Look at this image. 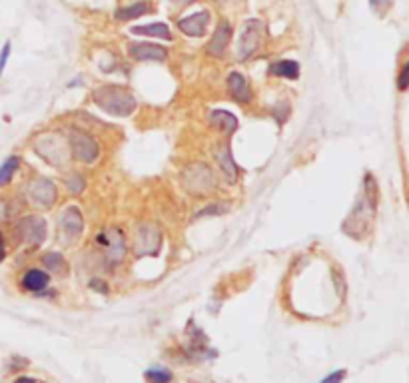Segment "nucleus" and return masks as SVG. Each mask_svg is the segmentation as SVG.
Segmentation results:
<instances>
[{"label":"nucleus","instance_id":"nucleus-1","mask_svg":"<svg viewBox=\"0 0 409 383\" xmlns=\"http://www.w3.org/2000/svg\"><path fill=\"white\" fill-rule=\"evenodd\" d=\"M92 102L102 112L112 114V116H130L136 110V98L130 90H126L124 86H116V84H104L100 88H96L92 92Z\"/></svg>","mask_w":409,"mask_h":383},{"label":"nucleus","instance_id":"nucleus-2","mask_svg":"<svg viewBox=\"0 0 409 383\" xmlns=\"http://www.w3.org/2000/svg\"><path fill=\"white\" fill-rule=\"evenodd\" d=\"M34 152H36L42 160H46L48 164L62 166V164L68 162V158H70L68 138H62V136H58L56 132L40 134L39 140L34 142Z\"/></svg>","mask_w":409,"mask_h":383},{"label":"nucleus","instance_id":"nucleus-3","mask_svg":"<svg viewBox=\"0 0 409 383\" xmlns=\"http://www.w3.org/2000/svg\"><path fill=\"white\" fill-rule=\"evenodd\" d=\"M68 146H70V156L82 164H92L100 158V144L92 134H88L86 130L72 128L68 132Z\"/></svg>","mask_w":409,"mask_h":383},{"label":"nucleus","instance_id":"nucleus-4","mask_svg":"<svg viewBox=\"0 0 409 383\" xmlns=\"http://www.w3.org/2000/svg\"><path fill=\"white\" fill-rule=\"evenodd\" d=\"M27 198L34 208H39V210H50L54 204H56V200H58V188H56L53 180L40 176V178H34V180L28 182Z\"/></svg>","mask_w":409,"mask_h":383},{"label":"nucleus","instance_id":"nucleus-5","mask_svg":"<svg viewBox=\"0 0 409 383\" xmlns=\"http://www.w3.org/2000/svg\"><path fill=\"white\" fill-rule=\"evenodd\" d=\"M264 22L254 18V20H248L244 25V30L240 34L238 46H236V54H238V60H248L254 54L260 50L262 46V39H264Z\"/></svg>","mask_w":409,"mask_h":383},{"label":"nucleus","instance_id":"nucleus-6","mask_svg":"<svg viewBox=\"0 0 409 383\" xmlns=\"http://www.w3.org/2000/svg\"><path fill=\"white\" fill-rule=\"evenodd\" d=\"M184 186L194 196H206L216 188V176L206 164H192L184 174Z\"/></svg>","mask_w":409,"mask_h":383},{"label":"nucleus","instance_id":"nucleus-7","mask_svg":"<svg viewBox=\"0 0 409 383\" xmlns=\"http://www.w3.org/2000/svg\"><path fill=\"white\" fill-rule=\"evenodd\" d=\"M98 244L104 246L106 250V262L110 265H118L124 256H126V238H124V232L120 228H110L106 230L104 234L98 236Z\"/></svg>","mask_w":409,"mask_h":383},{"label":"nucleus","instance_id":"nucleus-8","mask_svg":"<svg viewBox=\"0 0 409 383\" xmlns=\"http://www.w3.org/2000/svg\"><path fill=\"white\" fill-rule=\"evenodd\" d=\"M162 246V234L156 225L144 224L136 230V236H134V253L138 258H144V256H156Z\"/></svg>","mask_w":409,"mask_h":383},{"label":"nucleus","instance_id":"nucleus-9","mask_svg":"<svg viewBox=\"0 0 409 383\" xmlns=\"http://www.w3.org/2000/svg\"><path fill=\"white\" fill-rule=\"evenodd\" d=\"M58 230L62 234V238L67 239V244H74L78 242L82 232H84V216L76 206H68L67 210L60 214L58 220Z\"/></svg>","mask_w":409,"mask_h":383},{"label":"nucleus","instance_id":"nucleus-10","mask_svg":"<svg viewBox=\"0 0 409 383\" xmlns=\"http://www.w3.org/2000/svg\"><path fill=\"white\" fill-rule=\"evenodd\" d=\"M16 230H18L20 239L32 248L40 246L46 238V222L40 216H25L22 220H18Z\"/></svg>","mask_w":409,"mask_h":383},{"label":"nucleus","instance_id":"nucleus-11","mask_svg":"<svg viewBox=\"0 0 409 383\" xmlns=\"http://www.w3.org/2000/svg\"><path fill=\"white\" fill-rule=\"evenodd\" d=\"M128 53L136 62H166L168 50L156 42H132Z\"/></svg>","mask_w":409,"mask_h":383},{"label":"nucleus","instance_id":"nucleus-12","mask_svg":"<svg viewBox=\"0 0 409 383\" xmlns=\"http://www.w3.org/2000/svg\"><path fill=\"white\" fill-rule=\"evenodd\" d=\"M208 25H210V13L208 11H198V13L188 14V16L178 20L180 32L186 36H192V39L204 36L206 30H208Z\"/></svg>","mask_w":409,"mask_h":383},{"label":"nucleus","instance_id":"nucleus-13","mask_svg":"<svg viewBox=\"0 0 409 383\" xmlns=\"http://www.w3.org/2000/svg\"><path fill=\"white\" fill-rule=\"evenodd\" d=\"M226 86H228V94L238 102V104H250L254 100V92H251V86L248 78L242 74V72H232L228 80H226Z\"/></svg>","mask_w":409,"mask_h":383},{"label":"nucleus","instance_id":"nucleus-14","mask_svg":"<svg viewBox=\"0 0 409 383\" xmlns=\"http://www.w3.org/2000/svg\"><path fill=\"white\" fill-rule=\"evenodd\" d=\"M230 40H232V27L228 22H220L216 32L212 34L210 42L206 44V54L212 58H222L228 53Z\"/></svg>","mask_w":409,"mask_h":383},{"label":"nucleus","instance_id":"nucleus-15","mask_svg":"<svg viewBox=\"0 0 409 383\" xmlns=\"http://www.w3.org/2000/svg\"><path fill=\"white\" fill-rule=\"evenodd\" d=\"M48 284H50V276L44 270H39V267H30L20 278L22 290L32 291V293H42L48 288Z\"/></svg>","mask_w":409,"mask_h":383},{"label":"nucleus","instance_id":"nucleus-16","mask_svg":"<svg viewBox=\"0 0 409 383\" xmlns=\"http://www.w3.org/2000/svg\"><path fill=\"white\" fill-rule=\"evenodd\" d=\"M216 162H218L220 170H222V174L226 176V180H228L230 184H234V182L238 180V168H236V160L232 156L230 146L222 144L216 148Z\"/></svg>","mask_w":409,"mask_h":383},{"label":"nucleus","instance_id":"nucleus-17","mask_svg":"<svg viewBox=\"0 0 409 383\" xmlns=\"http://www.w3.org/2000/svg\"><path fill=\"white\" fill-rule=\"evenodd\" d=\"M210 126L214 130L232 134L236 132V128H238V120H236V116H232L230 112H226V110H216V112H212Z\"/></svg>","mask_w":409,"mask_h":383},{"label":"nucleus","instance_id":"nucleus-18","mask_svg":"<svg viewBox=\"0 0 409 383\" xmlns=\"http://www.w3.org/2000/svg\"><path fill=\"white\" fill-rule=\"evenodd\" d=\"M268 72L272 76H277V78L298 80L300 78V64L296 60H276Z\"/></svg>","mask_w":409,"mask_h":383},{"label":"nucleus","instance_id":"nucleus-19","mask_svg":"<svg viewBox=\"0 0 409 383\" xmlns=\"http://www.w3.org/2000/svg\"><path fill=\"white\" fill-rule=\"evenodd\" d=\"M130 32L138 34V36H152V39L172 40L170 28L164 22H152V25H142V27H134Z\"/></svg>","mask_w":409,"mask_h":383},{"label":"nucleus","instance_id":"nucleus-20","mask_svg":"<svg viewBox=\"0 0 409 383\" xmlns=\"http://www.w3.org/2000/svg\"><path fill=\"white\" fill-rule=\"evenodd\" d=\"M150 11H152L150 2L140 0V2H134L130 6H124V8L116 11V20H120V22H128V20H134V18L144 16V14H148Z\"/></svg>","mask_w":409,"mask_h":383},{"label":"nucleus","instance_id":"nucleus-21","mask_svg":"<svg viewBox=\"0 0 409 383\" xmlns=\"http://www.w3.org/2000/svg\"><path fill=\"white\" fill-rule=\"evenodd\" d=\"M42 264L48 272L53 274H67L68 264L67 260L62 258V253H56V251H50V253H44L42 256Z\"/></svg>","mask_w":409,"mask_h":383},{"label":"nucleus","instance_id":"nucleus-22","mask_svg":"<svg viewBox=\"0 0 409 383\" xmlns=\"http://www.w3.org/2000/svg\"><path fill=\"white\" fill-rule=\"evenodd\" d=\"M18 166H20V158L18 156H11V158H6L2 162V166H0V188H4V186H8L13 182Z\"/></svg>","mask_w":409,"mask_h":383},{"label":"nucleus","instance_id":"nucleus-23","mask_svg":"<svg viewBox=\"0 0 409 383\" xmlns=\"http://www.w3.org/2000/svg\"><path fill=\"white\" fill-rule=\"evenodd\" d=\"M144 379L146 383H170L172 371L166 370V368H162V365H156V368L146 370Z\"/></svg>","mask_w":409,"mask_h":383},{"label":"nucleus","instance_id":"nucleus-24","mask_svg":"<svg viewBox=\"0 0 409 383\" xmlns=\"http://www.w3.org/2000/svg\"><path fill=\"white\" fill-rule=\"evenodd\" d=\"M64 186H67L68 194H82L84 188H86V180H84L82 174L72 172L64 178Z\"/></svg>","mask_w":409,"mask_h":383},{"label":"nucleus","instance_id":"nucleus-25","mask_svg":"<svg viewBox=\"0 0 409 383\" xmlns=\"http://www.w3.org/2000/svg\"><path fill=\"white\" fill-rule=\"evenodd\" d=\"M397 90L399 92H408L409 90V60L401 67L399 74H397Z\"/></svg>","mask_w":409,"mask_h":383},{"label":"nucleus","instance_id":"nucleus-26","mask_svg":"<svg viewBox=\"0 0 409 383\" xmlns=\"http://www.w3.org/2000/svg\"><path fill=\"white\" fill-rule=\"evenodd\" d=\"M11 42H6L4 46H2V50H0V76H2V72H4V68H6V62H8V56H11Z\"/></svg>","mask_w":409,"mask_h":383},{"label":"nucleus","instance_id":"nucleus-27","mask_svg":"<svg viewBox=\"0 0 409 383\" xmlns=\"http://www.w3.org/2000/svg\"><path fill=\"white\" fill-rule=\"evenodd\" d=\"M343 377H345V371L338 370V371H333V373H330L328 377H324L321 383H342Z\"/></svg>","mask_w":409,"mask_h":383},{"label":"nucleus","instance_id":"nucleus-28","mask_svg":"<svg viewBox=\"0 0 409 383\" xmlns=\"http://www.w3.org/2000/svg\"><path fill=\"white\" fill-rule=\"evenodd\" d=\"M90 288L96 291H100V293H108V284L102 281V279H92V281H90Z\"/></svg>","mask_w":409,"mask_h":383},{"label":"nucleus","instance_id":"nucleus-29","mask_svg":"<svg viewBox=\"0 0 409 383\" xmlns=\"http://www.w3.org/2000/svg\"><path fill=\"white\" fill-rule=\"evenodd\" d=\"M6 258V242H4V236H2V232H0V262Z\"/></svg>","mask_w":409,"mask_h":383},{"label":"nucleus","instance_id":"nucleus-30","mask_svg":"<svg viewBox=\"0 0 409 383\" xmlns=\"http://www.w3.org/2000/svg\"><path fill=\"white\" fill-rule=\"evenodd\" d=\"M370 2L375 6V8H377V6H383V4H389L391 0H370Z\"/></svg>","mask_w":409,"mask_h":383},{"label":"nucleus","instance_id":"nucleus-31","mask_svg":"<svg viewBox=\"0 0 409 383\" xmlns=\"http://www.w3.org/2000/svg\"><path fill=\"white\" fill-rule=\"evenodd\" d=\"M174 4H178V6H184V4H190V2H194V0H170Z\"/></svg>","mask_w":409,"mask_h":383},{"label":"nucleus","instance_id":"nucleus-32","mask_svg":"<svg viewBox=\"0 0 409 383\" xmlns=\"http://www.w3.org/2000/svg\"><path fill=\"white\" fill-rule=\"evenodd\" d=\"M14 383H36L34 379H30V377H20V379H16Z\"/></svg>","mask_w":409,"mask_h":383},{"label":"nucleus","instance_id":"nucleus-33","mask_svg":"<svg viewBox=\"0 0 409 383\" xmlns=\"http://www.w3.org/2000/svg\"><path fill=\"white\" fill-rule=\"evenodd\" d=\"M216 2H218V4H220V2H228V0H216Z\"/></svg>","mask_w":409,"mask_h":383}]
</instances>
